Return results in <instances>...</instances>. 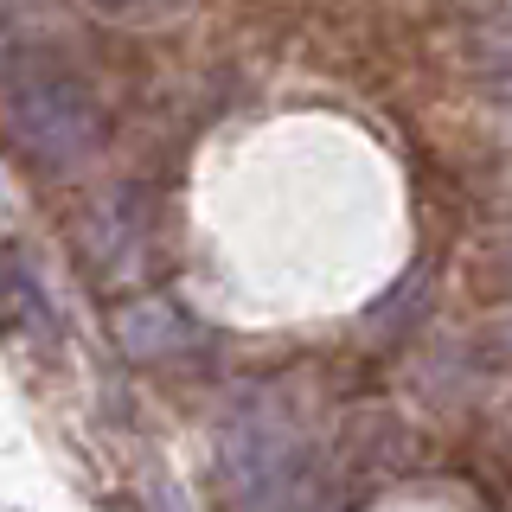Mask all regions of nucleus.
I'll return each mask as SVG.
<instances>
[{
    "instance_id": "f257e3e1",
    "label": "nucleus",
    "mask_w": 512,
    "mask_h": 512,
    "mask_svg": "<svg viewBox=\"0 0 512 512\" xmlns=\"http://www.w3.org/2000/svg\"><path fill=\"white\" fill-rule=\"evenodd\" d=\"M96 13H109V20H160V13H173L180 0H90Z\"/></svg>"
}]
</instances>
